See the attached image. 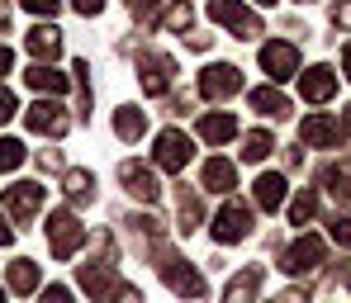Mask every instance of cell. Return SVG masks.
<instances>
[{
	"label": "cell",
	"instance_id": "cell-40",
	"mask_svg": "<svg viewBox=\"0 0 351 303\" xmlns=\"http://www.w3.org/2000/svg\"><path fill=\"white\" fill-rule=\"evenodd\" d=\"M10 66H14V53H10V48L0 43V76H10Z\"/></svg>",
	"mask_w": 351,
	"mask_h": 303
},
{
	"label": "cell",
	"instance_id": "cell-22",
	"mask_svg": "<svg viewBox=\"0 0 351 303\" xmlns=\"http://www.w3.org/2000/svg\"><path fill=\"white\" fill-rule=\"evenodd\" d=\"M252 109H261V114H271V119H285V114H290V100H285L276 85H256V90H252Z\"/></svg>",
	"mask_w": 351,
	"mask_h": 303
},
{
	"label": "cell",
	"instance_id": "cell-3",
	"mask_svg": "<svg viewBox=\"0 0 351 303\" xmlns=\"http://www.w3.org/2000/svg\"><path fill=\"white\" fill-rule=\"evenodd\" d=\"M162 285L180 294V299H204V275L185 261V256H167L162 261Z\"/></svg>",
	"mask_w": 351,
	"mask_h": 303
},
{
	"label": "cell",
	"instance_id": "cell-34",
	"mask_svg": "<svg viewBox=\"0 0 351 303\" xmlns=\"http://www.w3.org/2000/svg\"><path fill=\"white\" fill-rule=\"evenodd\" d=\"M332 237L342 246H351V213H342V218H332Z\"/></svg>",
	"mask_w": 351,
	"mask_h": 303
},
{
	"label": "cell",
	"instance_id": "cell-46",
	"mask_svg": "<svg viewBox=\"0 0 351 303\" xmlns=\"http://www.w3.org/2000/svg\"><path fill=\"white\" fill-rule=\"evenodd\" d=\"M0 303H5V289H0Z\"/></svg>",
	"mask_w": 351,
	"mask_h": 303
},
{
	"label": "cell",
	"instance_id": "cell-24",
	"mask_svg": "<svg viewBox=\"0 0 351 303\" xmlns=\"http://www.w3.org/2000/svg\"><path fill=\"white\" fill-rule=\"evenodd\" d=\"M24 81H29L34 90H43V95H62V90H66V76H62L58 66H29Z\"/></svg>",
	"mask_w": 351,
	"mask_h": 303
},
{
	"label": "cell",
	"instance_id": "cell-33",
	"mask_svg": "<svg viewBox=\"0 0 351 303\" xmlns=\"http://www.w3.org/2000/svg\"><path fill=\"white\" fill-rule=\"evenodd\" d=\"M43 303H76V294H71L66 285H48V289H43Z\"/></svg>",
	"mask_w": 351,
	"mask_h": 303
},
{
	"label": "cell",
	"instance_id": "cell-16",
	"mask_svg": "<svg viewBox=\"0 0 351 303\" xmlns=\"http://www.w3.org/2000/svg\"><path fill=\"white\" fill-rule=\"evenodd\" d=\"M24 43H29V53H34V57H43V62L62 57V34L53 29V24H38V29H29V34H24Z\"/></svg>",
	"mask_w": 351,
	"mask_h": 303
},
{
	"label": "cell",
	"instance_id": "cell-31",
	"mask_svg": "<svg viewBox=\"0 0 351 303\" xmlns=\"http://www.w3.org/2000/svg\"><path fill=\"white\" fill-rule=\"evenodd\" d=\"M167 29H190V5H176V10H167V19H162Z\"/></svg>",
	"mask_w": 351,
	"mask_h": 303
},
{
	"label": "cell",
	"instance_id": "cell-26",
	"mask_svg": "<svg viewBox=\"0 0 351 303\" xmlns=\"http://www.w3.org/2000/svg\"><path fill=\"white\" fill-rule=\"evenodd\" d=\"M252 189H256V204L261 209H280L285 204V176H261Z\"/></svg>",
	"mask_w": 351,
	"mask_h": 303
},
{
	"label": "cell",
	"instance_id": "cell-44",
	"mask_svg": "<svg viewBox=\"0 0 351 303\" xmlns=\"http://www.w3.org/2000/svg\"><path fill=\"white\" fill-rule=\"evenodd\" d=\"M347 137H351V109H347Z\"/></svg>",
	"mask_w": 351,
	"mask_h": 303
},
{
	"label": "cell",
	"instance_id": "cell-1",
	"mask_svg": "<svg viewBox=\"0 0 351 303\" xmlns=\"http://www.w3.org/2000/svg\"><path fill=\"white\" fill-rule=\"evenodd\" d=\"M209 19L223 24V29L237 34V38H261V19H256L242 0H209Z\"/></svg>",
	"mask_w": 351,
	"mask_h": 303
},
{
	"label": "cell",
	"instance_id": "cell-28",
	"mask_svg": "<svg viewBox=\"0 0 351 303\" xmlns=\"http://www.w3.org/2000/svg\"><path fill=\"white\" fill-rule=\"evenodd\" d=\"M176 199H180V233H195L199 228V199L190 185H176Z\"/></svg>",
	"mask_w": 351,
	"mask_h": 303
},
{
	"label": "cell",
	"instance_id": "cell-12",
	"mask_svg": "<svg viewBox=\"0 0 351 303\" xmlns=\"http://www.w3.org/2000/svg\"><path fill=\"white\" fill-rule=\"evenodd\" d=\"M323 251H328L323 237H313V233H308V237H299V242L285 251V265H280V270H285V275H308V270L323 261Z\"/></svg>",
	"mask_w": 351,
	"mask_h": 303
},
{
	"label": "cell",
	"instance_id": "cell-2",
	"mask_svg": "<svg viewBox=\"0 0 351 303\" xmlns=\"http://www.w3.org/2000/svg\"><path fill=\"white\" fill-rule=\"evenodd\" d=\"M81 242H86V228H81V218L71 209L48 213V246H53V256H76Z\"/></svg>",
	"mask_w": 351,
	"mask_h": 303
},
{
	"label": "cell",
	"instance_id": "cell-11",
	"mask_svg": "<svg viewBox=\"0 0 351 303\" xmlns=\"http://www.w3.org/2000/svg\"><path fill=\"white\" fill-rule=\"evenodd\" d=\"M261 71L271 81H290L294 71H299V48L294 43H266L261 48Z\"/></svg>",
	"mask_w": 351,
	"mask_h": 303
},
{
	"label": "cell",
	"instance_id": "cell-6",
	"mask_svg": "<svg viewBox=\"0 0 351 303\" xmlns=\"http://www.w3.org/2000/svg\"><path fill=\"white\" fill-rule=\"evenodd\" d=\"M237 90H242V71H237L233 62H209V66L199 71V95H209V100H233Z\"/></svg>",
	"mask_w": 351,
	"mask_h": 303
},
{
	"label": "cell",
	"instance_id": "cell-7",
	"mask_svg": "<svg viewBox=\"0 0 351 303\" xmlns=\"http://www.w3.org/2000/svg\"><path fill=\"white\" fill-rule=\"evenodd\" d=\"M247 233H252V209H247L242 199H228V204L219 209V218H214V242L233 246V242H242Z\"/></svg>",
	"mask_w": 351,
	"mask_h": 303
},
{
	"label": "cell",
	"instance_id": "cell-45",
	"mask_svg": "<svg viewBox=\"0 0 351 303\" xmlns=\"http://www.w3.org/2000/svg\"><path fill=\"white\" fill-rule=\"evenodd\" d=\"M261 5H276V0H261Z\"/></svg>",
	"mask_w": 351,
	"mask_h": 303
},
{
	"label": "cell",
	"instance_id": "cell-43",
	"mask_svg": "<svg viewBox=\"0 0 351 303\" xmlns=\"http://www.w3.org/2000/svg\"><path fill=\"white\" fill-rule=\"evenodd\" d=\"M342 71L351 76V43H347V53H342Z\"/></svg>",
	"mask_w": 351,
	"mask_h": 303
},
{
	"label": "cell",
	"instance_id": "cell-18",
	"mask_svg": "<svg viewBox=\"0 0 351 303\" xmlns=\"http://www.w3.org/2000/svg\"><path fill=\"white\" fill-rule=\"evenodd\" d=\"M114 133L123 142H138V137L147 133V114H143L138 105H119L114 109Z\"/></svg>",
	"mask_w": 351,
	"mask_h": 303
},
{
	"label": "cell",
	"instance_id": "cell-36",
	"mask_svg": "<svg viewBox=\"0 0 351 303\" xmlns=\"http://www.w3.org/2000/svg\"><path fill=\"white\" fill-rule=\"evenodd\" d=\"M24 10H34V14H53V10H62V0H19Z\"/></svg>",
	"mask_w": 351,
	"mask_h": 303
},
{
	"label": "cell",
	"instance_id": "cell-21",
	"mask_svg": "<svg viewBox=\"0 0 351 303\" xmlns=\"http://www.w3.org/2000/svg\"><path fill=\"white\" fill-rule=\"evenodd\" d=\"M256 289H261V270L252 265V270L233 275V285L223 289V303H252V299H256Z\"/></svg>",
	"mask_w": 351,
	"mask_h": 303
},
{
	"label": "cell",
	"instance_id": "cell-41",
	"mask_svg": "<svg viewBox=\"0 0 351 303\" xmlns=\"http://www.w3.org/2000/svg\"><path fill=\"white\" fill-rule=\"evenodd\" d=\"M10 242H14V228H10V223L0 218V246H10Z\"/></svg>",
	"mask_w": 351,
	"mask_h": 303
},
{
	"label": "cell",
	"instance_id": "cell-10",
	"mask_svg": "<svg viewBox=\"0 0 351 303\" xmlns=\"http://www.w3.org/2000/svg\"><path fill=\"white\" fill-rule=\"evenodd\" d=\"M24 128L29 133H48V137H66V109L53 100H38L24 109Z\"/></svg>",
	"mask_w": 351,
	"mask_h": 303
},
{
	"label": "cell",
	"instance_id": "cell-38",
	"mask_svg": "<svg viewBox=\"0 0 351 303\" xmlns=\"http://www.w3.org/2000/svg\"><path fill=\"white\" fill-rule=\"evenodd\" d=\"M114 303H143V294H138L133 285H123V289H119V299H114Z\"/></svg>",
	"mask_w": 351,
	"mask_h": 303
},
{
	"label": "cell",
	"instance_id": "cell-30",
	"mask_svg": "<svg viewBox=\"0 0 351 303\" xmlns=\"http://www.w3.org/2000/svg\"><path fill=\"white\" fill-rule=\"evenodd\" d=\"M24 161V142H14V137H0V171H14Z\"/></svg>",
	"mask_w": 351,
	"mask_h": 303
},
{
	"label": "cell",
	"instance_id": "cell-47",
	"mask_svg": "<svg viewBox=\"0 0 351 303\" xmlns=\"http://www.w3.org/2000/svg\"><path fill=\"white\" fill-rule=\"evenodd\" d=\"M280 303H285V299H280Z\"/></svg>",
	"mask_w": 351,
	"mask_h": 303
},
{
	"label": "cell",
	"instance_id": "cell-42",
	"mask_svg": "<svg viewBox=\"0 0 351 303\" xmlns=\"http://www.w3.org/2000/svg\"><path fill=\"white\" fill-rule=\"evenodd\" d=\"M128 5H133V14H147V10H152L157 0H128Z\"/></svg>",
	"mask_w": 351,
	"mask_h": 303
},
{
	"label": "cell",
	"instance_id": "cell-25",
	"mask_svg": "<svg viewBox=\"0 0 351 303\" xmlns=\"http://www.w3.org/2000/svg\"><path fill=\"white\" fill-rule=\"evenodd\" d=\"M323 185H328L337 199H351V157H337V161L323 171Z\"/></svg>",
	"mask_w": 351,
	"mask_h": 303
},
{
	"label": "cell",
	"instance_id": "cell-19",
	"mask_svg": "<svg viewBox=\"0 0 351 303\" xmlns=\"http://www.w3.org/2000/svg\"><path fill=\"white\" fill-rule=\"evenodd\" d=\"M299 137H304L308 147H332V142H337V123L328 119V114H308L304 128H299Z\"/></svg>",
	"mask_w": 351,
	"mask_h": 303
},
{
	"label": "cell",
	"instance_id": "cell-5",
	"mask_svg": "<svg viewBox=\"0 0 351 303\" xmlns=\"http://www.w3.org/2000/svg\"><path fill=\"white\" fill-rule=\"evenodd\" d=\"M152 152H157V166H162V171H185V166H190V157H195V142H190V133L167 128V133H157Z\"/></svg>",
	"mask_w": 351,
	"mask_h": 303
},
{
	"label": "cell",
	"instance_id": "cell-23",
	"mask_svg": "<svg viewBox=\"0 0 351 303\" xmlns=\"http://www.w3.org/2000/svg\"><path fill=\"white\" fill-rule=\"evenodd\" d=\"M38 285H43V270L34 261H10V289L14 294H34Z\"/></svg>",
	"mask_w": 351,
	"mask_h": 303
},
{
	"label": "cell",
	"instance_id": "cell-17",
	"mask_svg": "<svg viewBox=\"0 0 351 303\" xmlns=\"http://www.w3.org/2000/svg\"><path fill=\"white\" fill-rule=\"evenodd\" d=\"M62 194H66L76 209H81V204H90V199H95V176H90V171H81V166H76V171H62Z\"/></svg>",
	"mask_w": 351,
	"mask_h": 303
},
{
	"label": "cell",
	"instance_id": "cell-35",
	"mask_svg": "<svg viewBox=\"0 0 351 303\" xmlns=\"http://www.w3.org/2000/svg\"><path fill=\"white\" fill-rule=\"evenodd\" d=\"M14 109H19V100H14V95H10V90L0 85V123H10V119H14Z\"/></svg>",
	"mask_w": 351,
	"mask_h": 303
},
{
	"label": "cell",
	"instance_id": "cell-27",
	"mask_svg": "<svg viewBox=\"0 0 351 303\" xmlns=\"http://www.w3.org/2000/svg\"><path fill=\"white\" fill-rule=\"evenodd\" d=\"M271 147H276V142H271V133H266V128H252V133L242 137V161H266V157H271Z\"/></svg>",
	"mask_w": 351,
	"mask_h": 303
},
{
	"label": "cell",
	"instance_id": "cell-8",
	"mask_svg": "<svg viewBox=\"0 0 351 303\" xmlns=\"http://www.w3.org/2000/svg\"><path fill=\"white\" fill-rule=\"evenodd\" d=\"M171 76H180L176 71V57H167V53H143L138 57V81H143L147 95H167L171 90Z\"/></svg>",
	"mask_w": 351,
	"mask_h": 303
},
{
	"label": "cell",
	"instance_id": "cell-32",
	"mask_svg": "<svg viewBox=\"0 0 351 303\" xmlns=\"http://www.w3.org/2000/svg\"><path fill=\"white\" fill-rule=\"evenodd\" d=\"M328 19H332L337 29H351V0H337V5L328 10Z\"/></svg>",
	"mask_w": 351,
	"mask_h": 303
},
{
	"label": "cell",
	"instance_id": "cell-39",
	"mask_svg": "<svg viewBox=\"0 0 351 303\" xmlns=\"http://www.w3.org/2000/svg\"><path fill=\"white\" fill-rule=\"evenodd\" d=\"M38 166H43V171H62V157H53V152H43V157H38Z\"/></svg>",
	"mask_w": 351,
	"mask_h": 303
},
{
	"label": "cell",
	"instance_id": "cell-15",
	"mask_svg": "<svg viewBox=\"0 0 351 303\" xmlns=\"http://www.w3.org/2000/svg\"><path fill=\"white\" fill-rule=\"evenodd\" d=\"M199 137L214 142V147H223V142H233V137H237V119H233V114H223V109H209V114H199Z\"/></svg>",
	"mask_w": 351,
	"mask_h": 303
},
{
	"label": "cell",
	"instance_id": "cell-37",
	"mask_svg": "<svg viewBox=\"0 0 351 303\" xmlns=\"http://www.w3.org/2000/svg\"><path fill=\"white\" fill-rule=\"evenodd\" d=\"M76 5V14H100L105 10V0H71Z\"/></svg>",
	"mask_w": 351,
	"mask_h": 303
},
{
	"label": "cell",
	"instance_id": "cell-13",
	"mask_svg": "<svg viewBox=\"0 0 351 303\" xmlns=\"http://www.w3.org/2000/svg\"><path fill=\"white\" fill-rule=\"evenodd\" d=\"M299 95H304L308 105H328V100L337 95V76H332L328 66H308V71L299 76Z\"/></svg>",
	"mask_w": 351,
	"mask_h": 303
},
{
	"label": "cell",
	"instance_id": "cell-20",
	"mask_svg": "<svg viewBox=\"0 0 351 303\" xmlns=\"http://www.w3.org/2000/svg\"><path fill=\"white\" fill-rule=\"evenodd\" d=\"M233 185H237L233 161H223V157H209V161H204V189H219V194H228Z\"/></svg>",
	"mask_w": 351,
	"mask_h": 303
},
{
	"label": "cell",
	"instance_id": "cell-9",
	"mask_svg": "<svg viewBox=\"0 0 351 303\" xmlns=\"http://www.w3.org/2000/svg\"><path fill=\"white\" fill-rule=\"evenodd\" d=\"M43 185L38 181H19L5 189V209H10V218L14 223H29V218H38V209H43Z\"/></svg>",
	"mask_w": 351,
	"mask_h": 303
},
{
	"label": "cell",
	"instance_id": "cell-4",
	"mask_svg": "<svg viewBox=\"0 0 351 303\" xmlns=\"http://www.w3.org/2000/svg\"><path fill=\"white\" fill-rule=\"evenodd\" d=\"M81 289L90 294L95 303H114L119 289H123V280L114 275V261H90V265H81Z\"/></svg>",
	"mask_w": 351,
	"mask_h": 303
},
{
	"label": "cell",
	"instance_id": "cell-14",
	"mask_svg": "<svg viewBox=\"0 0 351 303\" xmlns=\"http://www.w3.org/2000/svg\"><path fill=\"white\" fill-rule=\"evenodd\" d=\"M119 181H123V189H128L133 199H143V204L157 199V176H152L147 166H138V161H123V166H119Z\"/></svg>",
	"mask_w": 351,
	"mask_h": 303
},
{
	"label": "cell",
	"instance_id": "cell-29",
	"mask_svg": "<svg viewBox=\"0 0 351 303\" xmlns=\"http://www.w3.org/2000/svg\"><path fill=\"white\" fill-rule=\"evenodd\" d=\"M318 213V194L313 189H304V194H294V204H290V223L299 228V223H308Z\"/></svg>",
	"mask_w": 351,
	"mask_h": 303
}]
</instances>
